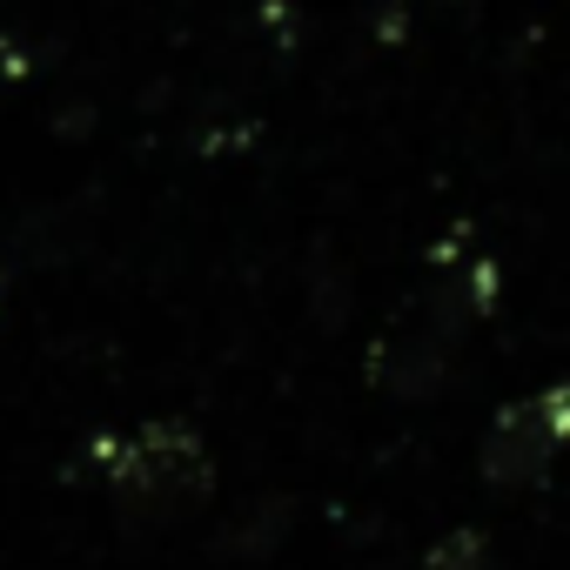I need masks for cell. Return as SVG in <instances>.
Listing matches in <instances>:
<instances>
[{"mask_svg": "<svg viewBox=\"0 0 570 570\" xmlns=\"http://www.w3.org/2000/svg\"><path fill=\"white\" fill-rule=\"evenodd\" d=\"M108 470H115V503H121L128 517H148V523L195 510V503L208 497V483H215V456H208L202 430H188V423H175V416L141 423V430L115 450Z\"/></svg>", "mask_w": 570, "mask_h": 570, "instance_id": "cell-1", "label": "cell"}, {"mask_svg": "<svg viewBox=\"0 0 570 570\" xmlns=\"http://www.w3.org/2000/svg\"><path fill=\"white\" fill-rule=\"evenodd\" d=\"M563 436H570V390L557 383V390H537V396L510 403V410L483 430L476 463H483V476H490L497 490H530V483H543V470L557 463Z\"/></svg>", "mask_w": 570, "mask_h": 570, "instance_id": "cell-2", "label": "cell"}, {"mask_svg": "<svg viewBox=\"0 0 570 570\" xmlns=\"http://www.w3.org/2000/svg\"><path fill=\"white\" fill-rule=\"evenodd\" d=\"M450 330H410V336H390L383 343V356H376V383L383 390H396V396H430L436 383H443V370H450Z\"/></svg>", "mask_w": 570, "mask_h": 570, "instance_id": "cell-3", "label": "cell"}, {"mask_svg": "<svg viewBox=\"0 0 570 570\" xmlns=\"http://www.w3.org/2000/svg\"><path fill=\"white\" fill-rule=\"evenodd\" d=\"M423 570H497V550H490L483 530H450V537L423 557Z\"/></svg>", "mask_w": 570, "mask_h": 570, "instance_id": "cell-4", "label": "cell"}]
</instances>
